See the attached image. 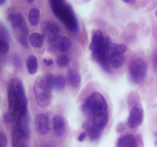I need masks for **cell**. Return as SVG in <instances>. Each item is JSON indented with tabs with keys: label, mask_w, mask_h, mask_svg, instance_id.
Masks as SVG:
<instances>
[{
	"label": "cell",
	"mask_w": 157,
	"mask_h": 147,
	"mask_svg": "<svg viewBox=\"0 0 157 147\" xmlns=\"http://www.w3.org/2000/svg\"><path fill=\"white\" fill-rule=\"evenodd\" d=\"M122 1L126 3H129V4H133V3L136 2V0H122Z\"/></svg>",
	"instance_id": "obj_26"
},
{
	"label": "cell",
	"mask_w": 157,
	"mask_h": 147,
	"mask_svg": "<svg viewBox=\"0 0 157 147\" xmlns=\"http://www.w3.org/2000/svg\"><path fill=\"white\" fill-rule=\"evenodd\" d=\"M52 87L48 81L46 76L40 77L34 83V95L37 104L39 107H47L51 101V90Z\"/></svg>",
	"instance_id": "obj_5"
},
{
	"label": "cell",
	"mask_w": 157,
	"mask_h": 147,
	"mask_svg": "<svg viewBox=\"0 0 157 147\" xmlns=\"http://www.w3.org/2000/svg\"><path fill=\"white\" fill-rule=\"evenodd\" d=\"M43 61H44V64H45L46 66H51L54 62L52 59H46V58H44V59L43 60Z\"/></svg>",
	"instance_id": "obj_24"
},
{
	"label": "cell",
	"mask_w": 157,
	"mask_h": 147,
	"mask_svg": "<svg viewBox=\"0 0 157 147\" xmlns=\"http://www.w3.org/2000/svg\"><path fill=\"white\" fill-rule=\"evenodd\" d=\"M0 139H1V147H6L8 144V140L2 132H1L0 133Z\"/></svg>",
	"instance_id": "obj_23"
},
{
	"label": "cell",
	"mask_w": 157,
	"mask_h": 147,
	"mask_svg": "<svg viewBox=\"0 0 157 147\" xmlns=\"http://www.w3.org/2000/svg\"><path fill=\"white\" fill-rule=\"evenodd\" d=\"M9 112L14 123L19 118L28 114V101L24 87L20 80L12 78L7 87Z\"/></svg>",
	"instance_id": "obj_2"
},
{
	"label": "cell",
	"mask_w": 157,
	"mask_h": 147,
	"mask_svg": "<svg viewBox=\"0 0 157 147\" xmlns=\"http://www.w3.org/2000/svg\"><path fill=\"white\" fill-rule=\"evenodd\" d=\"M0 35H1V39L6 40V41L9 40V32H7V29L3 26V24L0 25Z\"/></svg>",
	"instance_id": "obj_22"
},
{
	"label": "cell",
	"mask_w": 157,
	"mask_h": 147,
	"mask_svg": "<svg viewBox=\"0 0 157 147\" xmlns=\"http://www.w3.org/2000/svg\"><path fill=\"white\" fill-rule=\"evenodd\" d=\"M156 15H157V12H156Z\"/></svg>",
	"instance_id": "obj_32"
},
{
	"label": "cell",
	"mask_w": 157,
	"mask_h": 147,
	"mask_svg": "<svg viewBox=\"0 0 157 147\" xmlns=\"http://www.w3.org/2000/svg\"><path fill=\"white\" fill-rule=\"evenodd\" d=\"M144 119L143 111L138 107H133L130 112V115L127 119V125L130 128L134 129L141 125Z\"/></svg>",
	"instance_id": "obj_10"
},
{
	"label": "cell",
	"mask_w": 157,
	"mask_h": 147,
	"mask_svg": "<svg viewBox=\"0 0 157 147\" xmlns=\"http://www.w3.org/2000/svg\"><path fill=\"white\" fill-rule=\"evenodd\" d=\"M69 83L73 87H79L81 82V75L79 74L76 70H70L68 72V76H67Z\"/></svg>",
	"instance_id": "obj_15"
},
{
	"label": "cell",
	"mask_w": 157,
	"mask_h": 147,
	"mask_svg": "<svg viewBox=\"0 0 157 147\" xmlns=\"http://www.w3.org/2000/svg\"><path fill=\"white\" fill-rule=\"evenodd\" d=\"M44 147H51V146H49V145H45V146H44Z\"/></svg>",
	"instance_id": "obj_31"
},
{
	"label": "cell",
	"mask_w": 157,
	"mask_h": 147,
	"mask_svg": "<svg viewBox=\"0 0 157 147\" xmlns=\"http://www.w3.org/2000/svg\"><path fill=\"white\" fill-rule=\"evenodd\" d=\"M8 18L18 42L23 47H28L27 36L29 29L22 15L18 12H11Z\"/></svg>",
	"instance_id": "obj_6"
},
{
	"label": "cell",
	"mask_w": 157,
	"mask_h": 147,
	"mask_svg": "<svg viewBox=\"0 0 157 147\" xmlns=\"http://www.w3.org/2000/svg\"><path fill=\"white\" fill-rule=\"evenodd\" d=\"M31 44L35 47H41L44 43V36L39 33H32L29 36Z\"/></svg>",
	"instance_id": "obj_17"
},
{
	"label": "cell",
	"mask_w": 157,
	"mask_h": 147,
	"mask_svg": "<svg viewBox=\"0 0 157 147\" xmlns=\"http://www.w3.org/2000/svg\"><path fill=\"white\" fill-rule=\"evenodd\" d=\"M82 110L86 117L84 126L90 139L92 140L97 139L108 123L109 114L107 101L101 93L95 92L84 101Z\"/></svg>",
	"instance_id": "obj_1"
},
{
	"label": "cell",
	"mask_w": 157,
	"mask_h": 147,
	"mask_svg": "<svg viewBox=\"0 0 157 147\" xmlns=\"http://www.w3.org/2000/svg\"><path fill=\"white\" fill-rule=\"evenodd\" d=\"M65 87V78L62 75L55 76L54 80V88L58 90H63Z\"/></svg>",
	"instance_id": "obj_19"
},
{
	"label": "cell",
	"mask_w": 157,
	"mask_h": 147,
	"mask_svg": "<svg viewBox=\"0 0 157 147\" xmlns=\"http://www.w3.org/2000/svg\"><path fill=\"white\" fill-rule=\"evenodd\" d=\"M69 62H70V59L67 55H60L56 60L57 65L60 67L67 66L69 64Z\"/></svg>",
	"instance_id": "obj_20"
},
{
	"label": "cell",
	"mask_w": 157,
	"mask_h": 147,
	"mask_svg": "<svg viewBox=\"0 0 157 147\" xmlns=\"http://www.w3.org/2000/svg\"><path fill=\"white\" fill-rule=\"evenodd\" d=\"M86 136H87V133H84V132L81 133V134L79 135V136H78V141H80V142H82V141L84 139V138L86 137Z\"/></svg>",
	"instance_id": "obj_25"
},
{
	"label": "cell",
	"mask_w": 157,
	"mask_h": 147,
	"mask_svg": "<svg viewBox=\"0 0 157 147\" xmlns=\"http://www.w3.org/2000/svg\"><path fill=\"white\" fill-rule=\"evenodd\" d=\"M110 47L109 38L104 36L101 30H95L92 34L90 49L93 58L106 71H110Z\"/></svg>",
	"instance_id": "obj_3"
},
{
	"label": "cell",
	"mask_w": 157,
	"mask_h": 147,
	"mask_svg": "<svg viewBox=\"0 0 157 147\" xmlns=\"http://www.w3.org/2000/svg\"><path fill=\"white\" fill-rule=\"evenodd\" d=\"M53 14L71 32L78 30V22L71 8L63 0H48Z\"/></svg>",
	"instance_id": "obj_4"
},
{
	"label": "cell",
	"mask_w": 157,
	"mask_h": 147,
	"mask_svg": "<svg viewBox=\"0 0 157 147\" xmlns=\"http://www.w3.org/2000/svg\"><path fill=\"white\" fill-rule=\"evenodd\" d=\"M147 75V64L141 58L132 60L129 65V76L130 81L136 84L144 81Z\"/></svg>",
	"instance_id": "obj_7"
},
{
	"label": "cell",
	"mask_w": 157,
	"mask_h": 147,
	"mask_svg": "<svg viewBox=\"0 0 157 147\" xmlns=\"http://www.w3.org/2000/svg\"><path fill=\"white\" fill-rule=\"evenodd\" d=\"M126 51H127V47L124 44H110L109 62L112 67L114 68H118L124 64L125 61L124 53Z\"/></svg>",
	"instance_id": "obj_8"
},
{
	"label": "cell",
	"mask_w": 157,
	"mask_h": 147,
	"mask_svg": "<svg viewBox=\"0 0 157 147\" xmlns=\"http://www.w3.org/2000/svg\"><path fill=\"white\" fill-rule=\"evenodd\" d=\"M27 69L29 74H35L38 70V59L35 55H30L27 59Z\"/></svg>",
	"instance_id": "obj_16"
},
{
	"label": "cell",
	"mask_w": 157,
	"mask_h": 147,
	"mask_svg": "<svg viewBox=\"0 0 157 147\" xmlns=\"http://www.w3.org/2000/svg\"><path fill=\"white\" fill-rule=\"evenodd\" d=\"M153 63H154V66L157 69V52L156 53L154 56V61H153Z\"/></svg>",
	"instance_id": "obj_27"
},
{
	"label": "cell",
	"mask_w": 157,
	"mask_h": 147,
	"mask_svg": "<svg viewBox=\"0 0 157 147\" xmlns=\"http://www.w3.org/2000/svg\"><path fill=\"white\" fill-rule=\"evenodd\" d=\"M5 2H6V0H0V5H1V6H2V5L4 4Z\"/></svg>",
	"instance_id": "obj_28"
},
{
	"label": "cell",
	"mask_w": 157,
	"mask_h": 147,
	"mask_svg": "<svg viewBox=\"0 0 157 147\" xmlns=\"http://www.w3.org/2000/svg\"><path fill=\"white\" fill-rule=\"evenodd\" d=\"M35 125L38 133L41 135H45L50 129L49 118L44 113H39L35 118Z\"/></svg>",
	"instance_id": "obj_12"
},
{
	"label": "cell",
	"mask_w": 157,
	"mask_h": 147,
	"mask_svg": "<svg viewBox=\"0 0 157 147\" xmlns=\"http://www.w3.org/2000/svg\"><path fill=\"white\" fill-rule=\"evenodd\" d=\"M28 1H29V2H33L34 0H28Z\"/></svg>",
	"instance_id": "obj_30"
},
{
	"label": "cell",
	"mask_w": 157,
	"mask_h": 147,
	"mask_svg": "<svg viewBox=\"0 0 157 147\" xmlns=\"http://www.w3.org/2000/svg\"><path fill=\"white\" fill-rule=\"evenodd\" d=\"M9 44L8 41L6 40L0 39V51L2 55H6L9 52Z\"/></svg>",
	"instance_id": "obj_21"
},
{
	"label": "cell",
	"mask_w": 157,
	"mask_h": 147,
	"mask_svg": "<svg viewBox=\"0 0 157 147\" xmlns=\"http://www.w3.org/2000/svg\"><path fill=\"white\" fill-rule=\"evenodd\" d=\"M116 147H138V142L133 135L127 134L118 139Z\"/></svg>",
	"instance_id": "obj_14"
},
{
	"label": "cell",
	"mask_w": 157,
	"mask_h": 147,
	"mask_svg": "<svg viewBox=\"0 0 157 147\" xmlns=\"http://www.w3.org/2000/svg\"><path fill=\"white\" fill-rule=\"evenodd\" d=\"M51 47L55 51L61 52H65L71 47V41L66 36H58L54 38L50 42Z\"/></svg>",
	"instance_id": "obj_11"
},
{
	"label": "cell",
	"mask_w": 157,
	"mask_h": 147,
	"mask_svg": "<svg viewBox=\"0 0 157 147\" xmlns=\"http://www.w3.org/2000/svg\"><path fill=\"white\" fill-rule=\"evenodd\" d=\"M52 127L55 136L61 137L65 132V121L64 118L59 115H56L52 119Z\"/></svg>",
	"instance_id": "obj_13"
},
{
	"label": "cell",
	"mask_w": 157,
	"mask_h": 147,
	"mask_svg": "<svg viewBox=\"0 0 157 147\" xmlns=\"http://www.w3.org/2000/svg\"><path fill=\"white\" fill-rule=\"evenodd\" d=\"M41 30L42 35L48 41L51 42L54 38L58 36L60 28L55 23L49 21H44L41 24Z\"/></svg>",
	"instance_id": "obj_9"
},
{
	"label": "cell",
	"mask_w": 157,
	"mask_h": 147,
	"mask_svg": "<svg viewBox=\"0 0 157 147\" xmlns=\"http://www.w3.org/2000/svg\"><path fill=\"white\" fill-rule=\"evenodd\" d=\"M29 20L32 26H36L40 21V11L36 8H33L29 11Z\"/></svg>",
	"instance_id": "obj_18"
},
{
	"label": "cell",
	"mask_w": 157,
	"mask_h": 147,
	"mask_svg": "<svg viewBox=\"0 0 157 147\" xmlns=\"http://www.w3.org/2000/svg\"><path fill=\"white\" fill-rule=\"evenodd\" d=\"M155 140H156V144L157 145V132L155 133Z\"/></svg>",
	"instance_id": "obj_29"
}]
</instances>
